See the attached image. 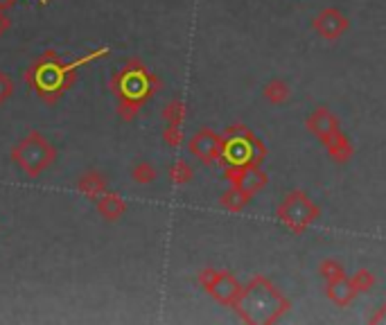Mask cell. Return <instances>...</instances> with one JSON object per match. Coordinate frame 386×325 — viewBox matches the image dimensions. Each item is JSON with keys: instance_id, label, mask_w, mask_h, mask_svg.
Returning <instances> with one entry per match:
<instances>
[{"instance_id": "cell-1", "label": "cell", "mask_w": 386, "mask_h": 325, "mask_svg": "<svg viewBox=\"0 0 386 325\" xmlns=\"http://www.w3.org/2000/svg\"><path fill=\"white\" fill-rule=\"evenodd\" d=\"M233 310L247 323H276L282 314H287L289 300L267 278L256 276L242 289Z\"/></svg>"}, {"instance_id": "cell-2", "label": "cell", "mask_w": 386, "mask_h": 325, "mask_svg": "<svg viewBox=\"0 0 386 325\" xmlns=\"http://www.w3.org/2000/svg\"><path fill=\"white\" fill-rule=\"evenodd\" d=\"M12 160L23 170L27 177H41L48 167L55 165L57 147L50 142L41 131H29L27 136L20 138L12 149Z\"/></svg>"}, {"instance_id": "cell-3", "label": "cell", "mask_w": 386, "mask_h": 325, "mask_svg": "<svg viewBox=\"0 0 386 325\" xmlns=\"http://www.w3.org/2000/svg\"><path fill=\"white\" fill-rule=\"evenodd\" d=\"M276 217L287 230L301 235V233L308 230L312 223L321 217V210L303 190H291L289 195H284V199L280 201Z\"/></svg>"}, {"instance_id": "cell-4", "label": "cell", "mask_w": 386, "mask_h": 325, "mask_svg": "<svg viewBox=\"0 0 386 325\" xmlns=\"http://www.w3.org/2000/svg\"><path fill=\"white\" fill-rule=\"evenodd\" d=\"M199 284L206 289L212 298L228 307H235V303L242 293V282L228 271H215V269H203L199 273Z\"/></svg>"}, {"instance_id": "cell-5", "label": "cell", "mask_w": 386, "mask_h": 325, "mask_svg": "<svg viewBox=\"0 0 386 325\" xmlns=\"http://www.w3.org/2000/svg\"><path fill=\"white\" fill-rule=\"evenodd\" d=\"M223 147H226V140L212 129H199L188 142L190 154L201 162H206V165H212L223 156Z\"/></svg>"}, {"instance_id": "cell-6", "label": "cell", "mask_w": 386, "mask_h": 325, "mask_svg": "<svg viewBox=\"0 0 386 325\" xmlns=\"http://www.w3.org/2000/svg\"><path fill=\"white\" fill-rule=\"evenodd\" d=\"M312 29L325 41H339L350 29V20L341 9L325 7L312 18Z\"/></svg>"}, {"instance_id": "cell-7", "label": "cell", "mask_w": 386, "mask_h": 325, "mask_svg": "<svg viewBox=\"0 0 386 325\" xmlns=\"http://www.w3.org/2000/svg\"><path fill=\"white\" fill-rule=\"evenodd\" d=\"M228 179L233 186H237L240 190L249 192L253 197L256 192L264 190V186L269 183L267 174L260 170V165L256 162H247V165H233V170H228Z\"/></svg>"}, {"instance_id": "cell-8", "label": "cell", "mask_w": 386, "mask_h": 325, "mask_svg": "<svg viewBox=\"0 0 386 325\" xmlns=\"http://www.w3.org/2000/svg\"><path fill=\"white\" fill-rule=\"evenodd\" d=\"M305 125H308L310 134L317 136L323 145L328 142L334 134H339L341 127H339V120L337 116L332 113V111H328L325 106H317L312 111V113L308 116V120H305Z\"/></svg>"}, {"instance_id": "cell-9", "label": "cell", "mask_w": 386, "mask_h": 325, "mask_svg": "<svg viewBox=\"0 0 386 325\" xmlns=\"http://www.w3.org/2000/svg\"><path fill=\"white\" fill-rule=\"evenodd\" d=\"M325 293H328V298L339 305V307H348V305L357 298V293L352 289V282L350 278H337V280H330L328 287H325Z\"/></svg>"}, {"instance_id": "cell-10", "label": "cell", "mask_w": 386, "mask_h": 325, "mask_svg": "<svg viewBox=\"0 0 386 325\" xmlns=\"http://www.w3.org/2000/svg\"><path fill=\"white\" fill-rule=\"evenodd\" d=\"M97 212L106 221H118L127 212V203L116 192H104L102 197H97Z\"/></svg>"}, {"instance_id": "cell-11", "label": "cell", "mask_w": 386, "mask_h": 325, "mask_svg": "<svg viewBox=\"0 0 386 325\" xmlns=\"http://www.w3.org/2000/svg\"><path fill=\"white\" fill-rule=\"evenodd\" d=\"M289 95H291V90L287 86V81L280 79V77H273V79H269L267 84L262 86V97L267 99L269 104H273V106L284 104V102L289 99Z\"/></svg>"}, {"instance_id": "cell-12", "label": "cell", "mask_w": 386, "mask_h": 325, "mask_svg": "<svg viewBox=\"0 0 386 325\" xmlns=\"http://www.w3.org/2000/svg\"><path fill=\"white\" fill-rule=\"evenodd\" d=\"M325 147H328L330 158L334 162H339V165H343V162H348L352 158V145H350V140L345 138L343 131L334 134L328 142H325Z\"/></svg>"}, {"instance_id": "cell-13", "label": "cell", "mask_w": 386, "mask_h": 325, "mask_svg": "<svg viewBox=\"0 0 386 325\" xmlns=\"http://www.w3.org/2000/svg\"><path fill=\"white\" fill-rule=\"evenodd\" d=\"M77 186H79L81 192H84V195L97 199L106 192V179L102 177L99 172H86V174L79 179Z\"/></svg>"}, {"instance_id": "cell-14", "label": "cell", "mask_w": 386, "mask_h": 325, "mask_svg": "<svg viewBox=\"0 0 386 325\" xmlns=\"http://www.w3.org/2000/svg\"><path fill=\"white\" fill-rule=\"evenodd\" d=\"M251 201V195L249 192H244L240 190L237 186H233L230 190H226L223 195L219 197V203H221V208H226L230 212H240L247 208V203Z\"/></svg>"}, {"instance_id": "cell-15", "label": "cell", "mask_w": 386, "mask_h": 325, "mask_svg": "<svg viewBox=\"0 0 386 325\" xmlns=\"http://www.w3.org/2000/svg\"><path fill=\"white\" fill-rule=\"evenodd\" d=\"M352 289L357 296H361V293H368L373 287H375V282H378V278H375V273L368 271V269H359V271H354L352 273Z\"/></svg>"}, {"instance_id": "cell-16", "label": "cell", "mask_w": 386, "mask_h": 325, "mask_svg": "<svg viewBox=\"0 0 386 325\" xmlns=\"http://www.w3.org/2000/svg\"><path fill=\"white\" fill-rule=\"evenodd\" d=\"M319 273H321V278H323L325 282H330V280L343 278V276H345V269H343L341 262L328 258V260H323V262L319 264Z\"/></svg>"}, {"instance_id": "cell-17", "label": "cell", "mask_w": 386, "mask_h": 325, "mask_svg": "<svg viewBox=\"0 0 386 325\" xmlns=\"http://www.w3.org/2000/svg\"><path fill=\"white\" fill-rule=\"evenodd\" d=\"M131 177H134V181L140 183V186H149V183L156 181V167L151 165V162H138V165H134V170H131Z\"/></svg>"}, {"instance_id": "cell-18", "label": "cell", "mask_w": 386, "mask_h": 325, "mask_svg": "<svg viewBox=\"0 0 386 325\" xmlns=\"http://www.w3.org/2000/svg\"><path fill=\"white\" fill-rule=\"evenodd\" d=\"M163 118H165L167 125H183V120H186V106H183V102H170L163 111Z\"/></svg>"}, {"instance_id": "cell-19", "label": "cell", "mask_w": 386, "mask_h": 325, "mask_svg": "<svg viewBox=\"0 0 386 325\" xmlns=\"http://www.w3.org/2000/svg\"><path fill=\"white\" fill-rule=\"evenodd\" d=\"M170 179L172 183H177V186H183V183H188L192 179V167L186 160H177L174 165L170 167Z\"/></svg>"}, {"instance_id": "cell-20", "label": "cell", "mask_w": 386, "mask_h": 325, "mask_svg": "<svg viewBox=\"0 0 386 325\" xmlns=\"http://www.w3.org/2000/svg\"><path fill=\"white\" fill-rule=\"evenodd\" d=\"M14 95V79L9 77L5 70H0V106Z\"/></svg>"}, {"instance_id": "cell-21", "label": "cell", "mask_w": 386, "mask_h": 325, "mask_svg": "<svg viewBox=\"0 0 386 325\" xmlns=\"http://www.w3.org/2000/svg\"><path fill=\"white\" fill-rule=\"evenodd\" d=\"M163 140H165L170 147H179L181 140H183L181 125H167V129L163 131Z\"/></svg>"}, {"instance_id": "cell-22", "label": "cell", "mask_w": 386, "mask_h": 325, "mask_svg": "<svg viewBox=\"0 0 386 325\" xmlns=\"http://www.w3.org/2000/svg\"><path fill=\"white\" fill-rule=\"evenodd\" d=\"M12 29V18L7 12H0V36H5Z\"/></svg>"}, {"instance_id": "cell-23", "label": "cell", "mask_w": 386, "mask_h": 325, "mask_svg": "<svg viewBox=\"0 0 386 325\" xmlns=\"http://www.w3.org/2000/svg\"><path fill=\"white\" fill-rule=\"evenodd\" d=\"M371 323H373V325H380V323H386V303L382 305V307H380L378 312H375V314H373V317H371Z\"/></svg>"}, {"instance_id": "cell-24", "label": "cell", "mask_w": 386, "mask_h": 325, "mask_svg": "<svg viewBox=\"0 0 386 325\" xmlns=\"http://www.w3.org/2000/svg\"><path fill=\"white\" fill-rule=\"evenodd\" d=\"M18 0H0V12H7V9H12Z\"/></svg>"}]
</instances>
